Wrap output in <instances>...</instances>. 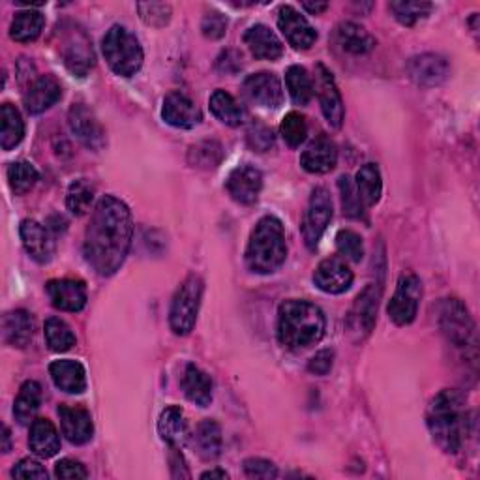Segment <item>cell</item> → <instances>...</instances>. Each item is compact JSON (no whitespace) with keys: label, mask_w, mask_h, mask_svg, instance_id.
Instances as JSON below:
<instances>
[{"label":"cell","mask_w":480,"mask_h":480,"mask_svg":"<svg viewBox=\"0 0 480 480\" xmlns=\"http://www.w3.org/2000/svg\"><path fill=\"white\" fill-rule=\"evenodd\" d=\"M133 239V220L124 201L104 196L96 203L85 233L83 254L96 274L113 276L126 261Z\"/></svg>","instance_id":"6da1fadb"},{"label":"cell","mask_w":480,"mask_h":480,"mask_svg":"<svg viewBox=\"0 0 480 480\" xmlns=\"http://www.w3.org/2000/svg\"><path fill=\"white\" fill-rule=\"evenodd\" d=\"M326 331V319L319 306L310 300H285L278 310V340L291 351L308 349L319 343Z\"/></svg>","instance_id":"7a4b0ae2"},{"label":"cell","mask_w":480,"mask_h":480,"mask_svg":"<svg viewBox=\"0 0 480 480\" xmlns=\"http://www.w3.org/2000/svg\"><path fill=\"white\" fill-rule=\"evenodd\" d=\"M428 430L435 443L449 454H456L467 434V413L464 396L458 391H441L428 408Z\"/></svg>","instance_id":"3957f363"},{"label":"cell","mask_w":480,"mask_h":480,"mask_svg":"<svg viewBox=\"0 0 480 480\" xmlns=\"http://www.w3.org/2000/svg\"><path fill=\"white\" fill-rule=\"evenodd\" d=\"M287 244L283 225L274 216L257 222L246 248V265L256 274H273L285 263Z\"/></svg>","instance_id":"277c9868"},{"label":"cell","mask_w":480,"mask_h":480,"mask_svg":"<svg viewBox=\"0 0 480 480\" xmlns=\"http://www.w3.org/2000/svg\"><path fill=\"white\" fill-rule=\"evenodd\" d=\"M102 51L109 68L121 78H131L143 66L141 44L126 27L113 25L104 36Z\"/></svg>","instance_id":"5b68a950"},{"label":"cell","mask_w":480,"mask_h":480,"mask_svg":"<svg viewBox=\"0 0 480 480\" xmlns=\"http://www.w3.org/2000/svg\"><path fill=\"white\" fill-rule=\"evenodd\" d=\"M203 290H205L203 280L198 274H189L181 283L175 297H173L169 310V324L171 331L177 336H188L194 331L201 308Z\"/></svg>","instance_id":"8992f818"},{"label":"cell","mask_w":480,"mask_h":480,"mask_svg":"<svg viewBox=\"0 0 480 480\" xmlns=\"http://www.w3.org/2000/svg\"><path fill=\"white\" fill-rule=\"evenodd\" d=\"M439 329L454 348H467L475 334V323L462 300H443L439 308Z\"/></svg>","instance_id":"52a82bcc"},{"label":"cell","mask_w":480,"mask_h":480,"mask_svg":"<svg viewBox=\"0 0 480 480\" xmlns=\"http://www.w3.org/2000/svg\"><path fill=\"white\" fill-rule=\"evenodd\" d=\"M331 220H333V198L329 194V189L316 188L310 196V203L308 208H306L302 222V237L306 246L310 249H316Z\"/></svg>","instance_id":"ba28073f"},{"label":"cell","mask_w":480,"mask_h":480,"mask_svg":"<svg viewBox=\"0 0 480 480\" xmlns=\"http://www.w3.org/2000/svg\"><path fill=\"white\" fill-rule=\"evenodd\" d=\"M422 299V282L415 274H403L398 280L396 291L389 302V317L398 326H406L415 321Z\"/></svg>","instance_id":"9c48e42d"},{"label":"cell","mask_w":480,"mask_h":480,"mask_svg":"<svg viewBox=\"0 0 480 480\" xmlns=\"http://www.w3.org/2000/svg\"><path fill=\"white\" fill-rule=\"evenodd\" d=\"M61 53L66 68L78 75V78H85V75L92 70L94 66V51H92V42L88 40V36L85 34L83 29L72 27L68 32H64Z\"/></svg>","instance_id":"30bf717a"},{"label":"cell","mask_w":480,"mask_h":480,"mask_svg":"<svg viewBox=\"0 0 480 480\" xmlns=\"http://www.w3.org/2000/svg\"><path fill=\"white\" fill-rule=\"evenodd\" d=\"M316 92H317L319 105H321V111L324 114L326 122H329L336 130L341 128L343 119H345L341 94L338 90V85L333 78V73L326 70L323 64H317V68H316Z\"/></svg>","instance_id":"8fae6325"},{"label":"cell","mask_w":480,"mask_h":480,"mask_svg":"<svg viewBox=\"0 0 480 480\" xmlns=\"http://www.w3.org/2000/svg\"><path fill=\"white\" fill-rule=\"evenodd\" d=\"M353 280L355 276L349 265L340 257L323 259L314 273V283L317 285V290L329 295H341L349 291Z\"/></svg>","instance_id":"7c38bea8"},{"label":"cell","mask_w":480,"mask_h":480,"mask_svg":"<svg viewBox=\"0 0 480 480\" xmlns=\"http://www.w3.org/2000/svg\"><path fill=\"white\" fill-rule=\"evenodd\" d=\"M68 124L75 138L87 148L100 150L105 145V131L100 121L85 104H73L68 113Z\"/></svg>","instance_id":"4fadbf2b"},{"label":"cell","mask_w":480,"mask_h":480,"mask_svg":"<svg viewBox=\"0 0 480 480\" xmlns=\"http://www.w3.org/2000/svg\"><path fill=\"white\" fill-rule=\"evenodd\" d=\"M408 73L418 87L430 88V87H439L441 83L447 81L451 66L445 56L435 55V53H422L409 59Z\"/></svg>","instance_id":"5bb4252c"},{"label":"cell","mask_w":480,"mask_h":480,"mask_svg":"<svg viewBox=\"0 0 480 480\" xmlns=\"http://www.w3.org/2000/svg\"><path fill=\"white\" fill-rule=\"evenodd\" d=\"M278 29L285 36V40L290 42L295 49H310L316 40L317 32L316 29L308 23V19L300 15L293 6H280L278 10Z\"/></svg>","instance_id":"9a60e30c"},{"label":"cell","mask_w":480,"mask_h":480,"mask_svg":"<svg viewBox=\"0 0 480 480\" xmlns=\"http://www.w3.org/2000/svg\"><path fill=\"white\" fill-rule=\"evenodd\" d=\"M225 188L233 201L240 205H252L257 201L263 188L261 171L254 165H239L229 173Z\"/></svg>","instance_id":"2e32d148"},{"label":"cell","mask_w":480,"mask_h":480,"mask_svg":"<svg viewBox=\"0 0 480 480\" xmlns=\"http://www.w3.org/2000/svg\"><path fill=\"white\" fill-rule=\"evenodd\" d=\"M244 92L254 104L266 109H278L283 104L282 83L278 80V75L271 72H259L254 75H248L244 81Z\"/></svg>","instance_id":"e0dca14e"},{"label":"cell","mask_w":480,"mask_h":480,"mask_svg":"<svg viewBox=\"0 0 480 480\" xmlns=\"http://www.w3.org/2000/svg\"><path fill=\"white\" fill-rule=\"evenodd\" d=\"M162 117L169 126L181 130H191L203 121L201 109L182 92H171L165 96Z\"/></svg>","instance_id":"ac0fdd59"},{"label":"cell","mask_w":480,"mask_h":480,"mask_svg":"<svg viewBox=\"0 0 480 480\" xmlns=\"http://www.w3.org/2000/svg\"><path fill=\"white\" fill-rule=\"evenodd\" d=\"M46 290L51 304L61 312H81L87 306V287L80 280H51Z\"/></svg>","instance_id":"d6986e66"},{"label":"cell","mask_w":480,"mask_h":480,"mask_svg":"<svg viewBox=\"0 0 480 480\" xmlns=\"http://www.w3.org/2000/svg\"><path fill=\"white\" fill-rule=\"evenodd\" d=\"M379 297L381 290L379 285L370 283L366 290H364L351 308L349 314V329L357 333L360 338L368 336L374 331L375 317H377V306H379Z\"/></svg>","instance_id":"ffe728a7"},{"label":"cell","mask_w":480,"mask_h":480,"mask_svg":"<svg viewBox=\"0 0 480 480\" xmlns=\"http://www.w3.org/2000/svg\"><path fill=\"white\" fill-rule=\"evenodd\" d=\"M338 164V148L336 143L326 138L319 136L316 138L300 156V165L304 171L312 173V175H324L331 173Z\"/></svg>","instance_id":"44dd1931"},{"label":"cell","mask_w":480,"mask_h":480,"mask_svg":"<svg viewBox=\"0 0 480 480\" xmlns=\"http://www.w3.org/2000/svg\"><path fill=\"white\" fill-rule=\"evenodd\" d=\"M19 235H21L23 246L27 254L40 265H46L55 256V240L49 233V229L36 220H25L19 227Z\"/></svg>","instance_id":"7402d4cb"},{"label":"cell","mask_w":480,"mask_h":480,"mask_svg":"<svg viewBox=\"0 0 480 480\" xmlns=\"http://www.w3.org/2000/svg\"><path fill=\"white\" fill-rule=\"evenodd\" d=\"M61 96V83L56 81L53 75H40V78L34 80L25 90L23 104L30 114H40L59 102Z\"/></svg>","instance_id":"603a6c76"},{"label":"cell","mask_w":480,"mask_h":480,"mask_svg":"<svg viewBox=\"0 0 480 480\" xmlns=\"http://www.w3.org/2000/svg\"><path fill=\"white\" fill-rule=\"evenodd\" d=\"M59 418H61L63 434L72 445H85L92 439L94 425H92V417L87 409L61 406Z\"/></svg>","instance_id":"cb8c5ba5"},{"label":"cell","mask_w":480,"mask_h":480,"mask_svg":"<svg viewBox=\"0 0 480 480\" xmlns=\"http://www.w3.org/2000/svg\"><path fill=\"white\" fill-rule=\"evenodd\" d=\"M49 375L56 389L66 394H83L87 389V372L78 360H55L49 366Z\"/></svg>","instance_id":"d4e9b609"},{"label":"cell","mask_w":480,"mask_h":480,"mask_svg":"<svg viewBox=\"0 0 480 480\" xmlns=\"http://www.w3.org/2000/svg\"><path fill=\"white\" fill-rule=\"evenodd\" d=\"M244 44L259 61H278L283 55L280 38L266 25L249 27L244 34Z\"/></svg>","instance_id":"484cf974"},{"label":"cell","mask_w":480,"mask_h":480,"mask_svg":"<svg viewBox=\"0 0 480 480\" xmlns=\"http://www.w3.org/2000/svg\"><path fill=\"white\" fill-rule=\"evenodd\" d=\"M181 387L186 398L199 408H208L213 401V379H210L196 364H188L182 374Z\"/></svg>","instance_id":"4316f807"},{"label":"cell","mask_w":480,"mask_h":480,"mask_svg":"<svg viewBox=\"0 0 480 480\" xmlns=\"http://www.w3.org/2000/svg\"><path fill=\"white\" fill-rule=\"evenodd\" d=\"M30 451L40 458H53L61 451V437L53 422L47 418H34L29 437Z\"/></svg>","instance_id":"83f0119b"},{"label":"cell","mask_w":480,"mask_h":480,"mask_svg":"<svg viewBox=\"0 0 480 480\" xmlns=\"http://www.w3.org/2000/svg\"><path fill=\"white\" fill-rule=\"evenodd\" d=\"M336 44L349 55H368L375 49V38L357 23H341L336 29Z\"/></svg>","instance_id":"f1b7e54d"},{"label":"cell","mask_w":480,"mask_h":480,"mask_svg":"<svg viewBox=\"0 0 480 480\" xmlns=\"http://www.w3.org/2000/svg\"><path fill=\"white\" fill-rule=\"evenodd\" d=\"M34 334V321L29 312L13 310L3 317V338L12 348L23 349Z\"/></svg>","instance_id":"f546056e"},{"label":"cell","mask_w":480,"mask_h":480,"mask_svg":"<svg viewBox=\"0 0 480 480\" xmlns=\"http://www.w3.org/2000/svg\"><path fill=\"white\" fill-rule=\"evenodd\" d=\"M158 432L165 443H169L173 447L184 445L189 437L184 411L179 406H171V408L164 409L160 415V420H158Z\"/></svg>","instance_id":"4dcf8cb0"},{"label":"cell","mask_w":480,"mask_h":480,"mask_svg":"<svg viewBox=\"0 0 480 480\" xmlns=\"http://www.w3.org/2000/svg\"><path fill=\"white\" fill-rule=\"evenodd\" d=\"M222 428L216 420L205 418L199 422V426L194 435V445L198 449V454L205 459V462H215L222 454Z\"/></svg>","instance_id":"1f68e13d"},{"label":"cell","mask_w":480,"mask_h":480,"mask_svg":"<svg viewBox=\"0 0 480 480\" xmlns=\"http://www.w3.org/2000/svg\"><path fill=\"white\" fill-rule=\"evenodd\" d=\"M42 403V387L36 381H25L23 387L19 389V394L13 403V417L19 425H30L34 417L40 409Z\"/></svg>","instance_id":"d6a6232c"},{"label":"cell","mask_w":480,"mask_h":480,"mask_svg":"<svg viewBox=\"0 0 480 480\" xmlns=\"http://www.w3.org/2000/svg\"><path fill=\"white\" fill-rule=\"evenodd\" d=\"M25 138V122L12 104H3L0 107V147L3 150H12Z\"/></svg>","instance_id":"836d02e7"},{"label":"cell","mask_w":480,"mask_h":480,"mask_svg":"<svg viewBox=\"0 0 480 480\" xmlns=\"http://www.w3.org/2000/svg\"><path fill=\"white\" fill-rule=\"evenodd\" d=\"M46 27V17L36 12V10H23L15 13L13 21L10 25V36L12 40L19 44H29L34 42L38 36L42 34Z\"/></svg>","instance_id":"e575fe53"},{"label":"cell","mask_w":480,"mask_h":480,"mask_svg":"<svg viewBox=\"0 0 480 480\" xmlns=\"http://www.w3.org/2000/svg\"><path fill=\"white\" fill-rule=\"evenodd\" d=\"M210 111H213V114L220 122L233 128L240 126L246 117L244 109L239 105V102L225 90H215L213 96H210Z\"/></svg>","instance_id":"d590c367"},{"label":"cell","mask_w":480,"mask_h":480,"mask_svg":"<svg viewBox=\"0 0 480 480\" xmlns=\"http://www.w3.org/2000/svg\"><path fill=\"white\" fill-rule=\"evenodd\" d=\"M355 186L358 189V196L364 203V206H374L381 199L383 191V181H381V171L375 164H366L362 165L357 173Z\"/></svg>","instance_id":"8d00e7d4"},{"label":"cell","mask_w":480,"mask_h":480,"mask_svg":"<svg viewBox=\"0 0 480 480\" xmlns=\"http://www.w3.org/2000/svg\"><path fill=\"white\" fill-rule=\"evenodd\" d=\"M285 85L297 105H308L314 96V81L302 66H291L285 73Z\"/></svg>","instance_id":"74e56055"},{"label":"cell","mask_w":480,"mask_h":480,"mask_svg":"<svg viewBox=\"0 0 480 480\" xmlns=\"http://www.w3.org/2000/svg\"><path fill=\"white\" fill-rule=\"evenodd\" d=\"M94 196L96 188L90 181H73L66 191V206L73 216H85L94 203Z\"/></svg>","instance_id":"f35d334b"},{"label":"cell","mask_w":480,"mask_h":480,"mask_svg":"<svg viewBox=\"0 0 480 480\" xmlns=\"http://www.w3.org/2000/svg\"><path fill=\"white\" fill-rule=\"evenodd\" d=\"M46 340L49 349L55 353L70 351L75 345V334L70 329V324L59 317H51L46 321Z\"/></svg>","instance_id":"ab89813d"},{"label":"cell","mask_w":480,"mask_h":480,"mask_svg":"<svg viewBox=\"0 0 480 480\" xmlns=\"http://www.w3.org/2000/svg\"><path fill=\"white\" fill-rule=\"evenodd\" d=\"M389 10L396 17V21L403 27H415L422 19H426L434 6L430 3H411V0H398L391 3Z\"/></svg>","instance_id":"60d3db41"},{"label":"cell","mask_w":480,"mask_h":480,"mask_svg":"<svg viewBox=\"0 0 480 480\" xmlns=\"http://www.w3.org/2000/svg\"><path fill=\"white\" fill-rule=\"evenodd\" d=\"M38 182V171L29 162H13L8 167V184L15 196H25Z\"/></svg>","instance_id":"b9f144b4"},{"label":"cell","mask_w":480,"mask_h":480,"mask_svg":"<svg viewBox=\"0 0 480 480\" xmlns=\"http://www.w3.org/2000/svg\"><path fill=\"white\" fill-rule=\"evenodd\" d=\"M280 133L287 145L291 148H297L306 141V138H308V124H306V119L300 113L291 111L283 117L280 124Z\"/></svg>","instance_id":"7bdbcfd3"},{"label":"cell","mask_w":480,"mask_h":480,"mask_svg":"<svg viewBox=\"0 0 480 480\" xmlns=\"http://www.w3.org/2000/svg\"><path fill=\"white\" fill-rule=\"evenodd\" d=\"M340 188V196H341V206H343V215L353 220H360L364 216V203L358 196V189L351 177L343 175L338 181Z\"/></svg>","instance_id":"ee69618b"},{"label":"cell","mask_w":480,"mask_h":480,"mask_svg":"<svg viewBox=\"0 0 480 480\" xmlns=\"http://www.w3.org/2000/svg\"><path fill=\"white\" fill-rule=\"evenodd\" d=\"M336 248L340 256L345 259H349L353 263H360L364 257V242L362 237L351 229H341V232L336 235Z\"/></svg>","instance_id":"f6af8a7d"},{"label":"cell","mask_w":480,"mask_h":480,"mask_svg":"<svg viewBox=\"0 0 480 480\" xmlns=\"http://www.w3.org/2000/svg\"><path fill=\"white\" fill-rule=\"evenodd\" d=\"M222 160V148L218 143H201L191 147L189 162L194 167H216Z\"/></svg>","instance_id":"bcb514c9"},{"label":"cell","mask_w":480,"mask_h":480,"mask_svg":"<svg viewBox=\"0 0 480 480\" xmlns=\"http://www.w3.org/2000/svg\"><path fill=\"white\" fill-rule=\"evenodd\" d=\"M138 12L150 27H165L171 19V6L165 3H139Z\"/></svg>","instance_id":"7dc6e473"},{"label":"cell","mask_w":480,"mask_h":480,"mask_svg":"<svg viewBox=\"0 0 480 480\" xmlns=\"http://www.w3.org/2000/svg\"><path fill=\"white\" fill-rule=\"evenodd\" d=\"M246 138H248L249 147H252L257 152H268L274 147L273 130L268 126H265V124H261V122H256V124L249 126Z\"/></svg>","instance_id":"c3c4849f"},{"label":"cell","mask_w":480,"mask_h":480,"mask_svg":"<svg viewBox=\"0 0 480 480\" xmlns=\"http://www.w3.org/2000/svg\"><path fill=\"white\" fill-rule=\"evenodd\" d=\"M244 473L249 478H263L271 480L278 476V467L271 462V459L265 458H248L244 462Z\"/></svg>","instance_id":"681fc988"},{"label":"cell","mask_w":480,"mask_h":480,"mask_svg":"<svg viewBox=\"0 0 480 480\" xmlns=\"http://www.w3.org/2000/svg\"><path fill=\"white\" fill-rule=\"evenodd\" d=\"M201 30L208 40H220L227 32V19L218 12H210L203 17Z\"/></svg>","instance_id":"f907efd6"},{"label":"cell","mask_w":480,"mask_h":480,"mask_svg":"<svg viewBox=\"0 0 480 480\" xmlns=\"http://www.w3.org/2000/svg\"><path fill=\"white\" fill-rule=\"evenodd\" d=\"M12 476L13 478H38V480H44V478H47V471L40 462H36V459H30V458H25L12 469Z\"/></svg>","instance_id":"816d5d0a"},{"label":"cell","mask_w":480,"mask_h":480,"mask_svg":"<svg viewBox=\"0 0 480 480\" xmlns=\"http://www.w3.org/2000/svg\"><path fill=\"white\" fill-rule=\"evenodd\" d=\"M55 475L59 478H87L88 471L81 462H78V459L64 458L55 466Z\"/></svg>","instance_id":"f5cc1de1"},{"label":"cell","mask_w":480,"mask_h":480,"mask_svg":"<svg viewBox=\"0 0 480 480\" xmlns=\"http://www.w3.org/2000/svg\"><path fill=\"white\" fill-rule=\"evenodd\" d=\"M333 366H334V351L333 349H321L308 362V370L314 375H326L333 370Z\"/></svg>","instance_id":"db71d44e"},{"label":"cell","mask_w":480,"mask_h":480,"mask_svg":"<svg viewBox=\"0 0 480 480\" xmlns=\"http://www.w3.org/2000/svg\"><path fill=\"white\" fill-rule=\"evenodd\" d=\"M216 68H218V72H222V73H237V72L242 68V56H240V53H237V51H233V49L223 51V53L218 56Z\"/></svg>","instance_id":"11a10c76"},{"label":"cell","mask_w":480,"mask_h":480,"mask_svg":"<svg viewBox=\"0 0 480 480\" xmlns=\"http://www.w3.org/2000/svg\"><path fill=\"white\" fill-rule=\"evenodd\" d=\"M169 462H171V475L175 478H189V471L186 467L184 458L179 451V447L171 445V454H169Z\"/></svg>","instance_id":"9f6ffc18"},{"label":"cell","mask_w":480,"mask_h":480,"mask_svg":"<svg viewBox=\"0 0 480 480\" xmlns=\"http://www.w3.org/2000/svg\"><path fill=\"white\" fill-rule=\"evenodd\" d=\"M302 8L306 12H310L312 15L323 13L326 8H329V3H302Z\"/></svg>","instance_id":"6f0895ef"},{"label":"cell","mask_w":480,"mask_h":480,"mask_svg":"<svg viewBox=\"0 0 480 480\" xmlns=\"http://www.w3.org/2000/svg\"><path fill=\"white\" fill-rule=\"evenodd\" d=\"M201 478H222V480H225V478H229V475L225 471H222V469H210V471H205L201 475Z\"/></svg>","instance_id":"680465c9"},{"label":"cell","mask_w":480,"mask_h":480,"mask_svg":"<svg viewBox=\"0 0 480 480\" xmlns=\"http://www.w3.org/2000/svg\"><path fill=\"white\" fill-rule=\"evenodd\" d=\"M10 439L8 426H3V452H10Z\"/></svg>","instance_id":"91938a15"}]
</instances>
